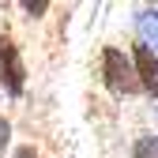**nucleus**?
<instances>
[{
    "label": "nucleus",
    "mask_w": 158,
    "mask_h": 158,
    "mask_svg": "<svg viewBox=\"0 0 158 158\" xmlns=\"http://www.w3.org/2000/svg\"><path fill=\"white\" fill-rule=\"evenodd\" d=\"M23 11H30V15H42V11H49V4H45V0H38V4H34V0H27V4H23Z\"/></svg>",
    "instance_id": "0eeeda50"
},
{
    "label": "nucleus",
    "mask_w": 158,
    "mask_h": 158,
    "mask_svg": "<svg viewBox=\"0 0 158 158\" xmlns=\"http://www.w3.org/2000/svg\"><path fill=\"white\" fill-rule=\"evenodd\" d=\"M132 72H135V83H139L151 98H158V56L139 42L135 45V56H132Z\"/></svg>",
    "instance_id": "7ed1b4c3"
},
{
    "label": "nucleus",
    "mask_w": 158,
    "mask_h": 158,
    "mask_svg": "<svg viewBox=\"0 0 158 158\" xmlns=\"http://www.w3.org/2000/svg\"><path fill=\"white\" fill-rule=\"evenodd\" d=\"M11 158H38V151L27 143V147H15V154H11Z\"/></svg>",
    "instance_id": "6e6552de"
},
{
    "label": "nucleus",
    "mask_w": 158,
    "mask_h": 158,
    "mask_svg": "<svg viewBox=\"0 0 158 158\" xmlns=\"http://www.w3.org/2000/svg\"><path fill=\"white\" fill-rule=\"evenodd\" d=\"M8 139H11V124L0 117V154H4V147H8Z\"/></svg>",
    "instance_id": "423d86ee"
},
{
    "label": "nucleus",
    "mask_w": 158,
    "mask_h": 158,
    "mask_svg": "<svg viewBox=\"0 0 158 158\" xmlns=\"http://www.w3.org/2000/svg\"><path fill=\"white\" fill-rule=\"evenodd\" d=\"M102 83H106V90H109L113 98H128V94L139 90L135 72H132V60H128L117 45H109V49L102 53Z\"/></svg>",
    "instance_id": "f257e3e1"
},
{
    "label": "nucleus",
    "mask_w": 158,
    "mask_h": 158,
    "mask_svg": "<svg viewBox=\"0 0 158 158\" xmlns=\"http://www.w3.org/2000/svg\"><path fill=\"white\" fill-rule=\"evenodd\" d=\"M135 27H139V34H143V45L158 49V11H139L135 15Z\"/></svg>",
    "instance_id": "20e7f679"
},
{
    "label": "nucleus",
    "mask_w": 158,
    "mask_h": 158,
    "mask_svg": "<svg viewBox=\"0 0 158 158\" xmlns=\"http://www.w3.org/2000/svg\"><path fill=\"white\" fill-rule=\"evenodd\" d=\"M132 158H158V135H139L132 143Z\"/></svg>",
    "instance_id": "39448f33"
},
{
    "label": "nucleus",
    "mask_w": 158,
    "mask_h": 158,
    "mask_svg": "<svg viewBox=\"0 0 158 158\" xmlns=\"http://www.w3.org/2000/svg\"><path fill=\"white\" fill-rule=\"evenodd\" d=\"M0 87H4L11 98L23 94L27 87V68H23V56H19V45L4 34L0 38Z\"/></svg>",
    "instance_id": "f03ea898"
}]
</instances>
